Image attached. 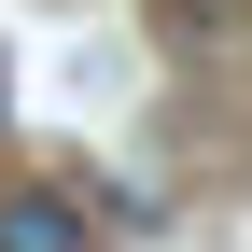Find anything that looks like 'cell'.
<instances>
[{
    "label": "cell",
    "mask_w": 252,
    "mask_h": 252,
    "mask_svg": "<svg viewBox=\"0 0 252 252\" xmlns=\"http://www.w3.org/2000/svg\"><path fill=\"white\" fill-rule=\"evenodd\" d=\"M0 112H14V84H0Z\"/></svg>",
    "instance_id": "3957f363"
},
{
    "label": "cell",
    "mask_w": 252,
    "mask_h": 252,
    "mask_svg": "<svg viewBox=\"0 0 252 252\" xmlns=\"http://www.w3.org/2000/svg\"><path fill=\"white\" fill-rule=\"evenodd\" d=\"M238 14H252V0H168V28H182V42H224Z\"/></svg>",
    "instance_id": "7a4b0ae2"
},
{
    "label": "cell",
    "mask_w": 252,
    "mask_h": 252,
    "mask_svg": "<svg viewBox=\"0 0 252 252\" xmlns=\"http://www.w3.org/2000/svg\"><path fill=\"white\" fill-rule=\"evenodd\" d=\"M0 252H84V210L70 196H0Z\"/></svg>",
    "instance_id": "6da1fadb"
}]
</instances>
